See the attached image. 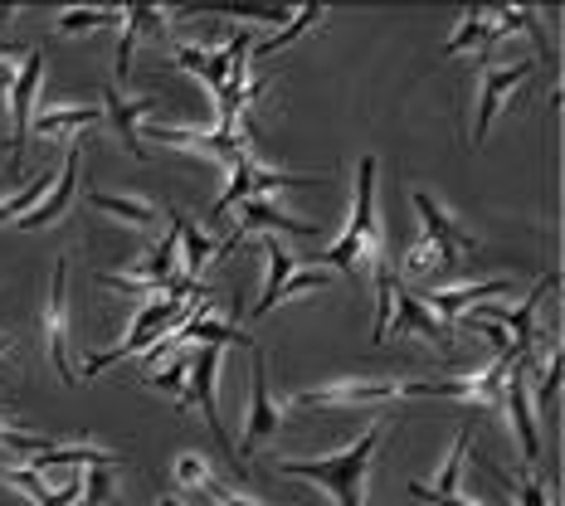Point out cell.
I'll use <instances>...</instances> for the list:
<instances>
[{
  "mask_svg": "<svg viewBox=\"0 0 565 506\" xmlns=\"http://www.w3.org/2000/svg\"><path fill=\"white\" fill-rule=\"evenodd\" d=\"M74 191H78V147L68 151V161H64V171L50 181V191H44V200L30 209L25 219H15L20 229H50L54 219H64L68 215V205H74Z\"/></svg>",
  "mask_w": 565,
  "mask_h": 506,
  "instance_id": "d6986e66",
  "label": "cell"
},
{
  "mask_svg": "<svg viewBox=\"0 0 565 506\" xmlns=\"http://www.w3.org/2000/svg\"><path fill=\"white\" fill-rule=\"evenodd\" d=\"M0 58H25V50L20 44H0Z\"/></svg>",
  "mask_w": 565,
  "mask_h": 506,
  "instance_id": "8d00e7d4",
  "label": "cell"
},
{
  "mask_svg": "<svg viewBox=\"0 0 565 506\" xmlns=\"http://www.w3.org/2000/svg\"><path fill=\"white\" fill-rule=\"evenodd\" d=\"M78 482H84V502L88 506H113L117 502V467L108 463V467H84L78 473Z\"/></svg>",
  "mask_w": 565,
  "mask_h": 506,
  "instance_id": "4dcf8cb0",
  "label": "cell"
},
{
  "mask_svg": "<svg viewBox=\"0 0 565 506\" xmlns=\"http://www.w3.org/2000/svg\"><path fill=\"white\" fill-rule=\"evenodd\" d=\"M40 84H44V44H34V50H25V58H20L15 78H10V122H15L10 147H15V166L30 147V117H34V103H40Z\"/></svg>",
  "mask_w": 565,
  "mask_h": 506,
  "instance_id": "5bb4252c",
  "label": "cell"
},
{
  "mask_svg": "<svg viewBox=\"0 0 565 506\" xmlns=\"http://www.w3.org/2000/svg\"><path fill=\"white\" fill-rule=\"evenodd\" d=\"M385 336H424V341H434L444 356H454V332L424 308L419 292H409L405 282H395V322L385 326Z\"/></svg>",
  "mask_w": 565,
  "mask_h": 506,
  "instance_id": "9a60e30c",
  "label": "cell"
},
{
  "mask_svg": "<svg viewBox=\"0 0 565 506\" xmlns=\"http://www.w3.org/2000/svg\"><path fill=\"white\" fill-rule=\"evenodd\" d=\"M220 346H200L191 351V370H185V409L200 405V419L210 423V433H215V443L234 457V439L225 433V423H220Z\"/></svg>",
  "mask_w": 565,
  "mask_h": 506,
  "instance_id": "8fae6325",
  "label": "cell"
},
{
  "mask_svg": "<svg viewBox=\"0 0 565 506\" xmlns=\"http://www.w3.org/2000/svg\"><path fill=\"white\" fill-rule=\"evenodd\" d=\"M10 78H15V68H6V64H0V88H10Z\"/></svg>",
  "mask_w": 565,
  "mask_h": 506,
  "instance_id": "74e56055",
  "label": "cell"
},
{
  "mask_svg": "<svg viewBox=\"0 0 565 506\" xmlns=\"http://www.w3.org/2000/svg\"><path fill=\"white\" fill-rule=\"evenodd\" d=\"M249 351H254V399H249L244 439H239V449H234L239 463H249V457L264 449V443H274L278 429H282V405L268 395V356H264V346H249Z\"/></svg>",
  "mask_w": 565,
  "mask_h": 506,
  "instance_id": "7c38bea8",
  "label": "cell"
},
{
  "mask_svg": "<svg viewBox=\"0 0 565 506\" xmlns=\"http://www.w3.org/2000/svg\"><path fill=\"white\" fill-rule=\"evenodd\" d=\"M381 439H385V419L375 415L356 443H347V449H337L327 457H278V473L317 482L337 506H366V482H371Z\"/></svg>",
  "mask_w": 565,
  "mask_h": 506,
  "instance_id": "6da1fadb",
  "label": "cell"
},
{
  "mask_svg": "<svg viewBox=\"0 0 565 506\" xmlns=\"http://www.w3.org/2000/svg\"><path fill=\"white\" fill-rule=\"evenodd\" d=\"M322 15H327V6H317V0H312V6H302V10H292L288 25H282L278 34H268V40H258L254 50H249V64H254V58H268L274 50H288V44H292V40H302V34H308Z\"/></svg>",
  "mask_w": 565,
  "mask_h": 506,
  "instance_id": "d4e9b609",
  "label": "cell"
},
{
  "mask_svg": "<svg viewBox=\"0 0 565 506\" xmlns=\"http://www.w3.org/2000/svg\"><path fill=\"white\" fill-rule=\"evenodd\" d=\"M0 147H6V141H0Z\"/></svg>",
  "mask_w": 565,
  "mask_h": 506,
  "instance_id": "ab89813d",
  "label": "cell"
},
{
  "mask_svg": "<svg viewBox=\"0 0 565 506\" xmlns=\"http://www.w3.org/2000/svg\"><path fill=\"white\" fill-rule=\"evenodd\" d=\"M0 482H10V487H20V492H25V497L34 502V506H44V502H50V482H44L40 473H30V467L25 463H20V467H6V473H0Z\"/></svg>",
  "mask_w": 565,
  "mask_h": 506,
  "instance_id": "d6a6232c",
  "label": "cell"
},
{
  "mask_svg": "<svg viewBox=\"0 0 565 506\" xmlns=\"http://www.w3.org/2000/svg\"><path fill=\"white\" fill-rule=\"evenodd\" d=\"M409 497L424 502V506H478V502H468V497H439V492H429L424 482H409Z\"/></svg>",
  "mask_w": 565,
  "mask_h": 506,
  "instance_id": "e575fe53",
  "label": "cell"
},
{
  "mask_svg": "<svg viewBox=\"0 0 565 506\" xmlns=\"http://www.w3.org/2000/svg\"><path fill=\"white\" fill-rule=\"evenodd\" d=\"M78 502H84V482H78V473H74L64 487L50 492V502H44V506H78Z\"/></svg>",
  "mask_w": 565,
  "mask_h": 506,
  "instance_id": "d590c367",
  "label": "cell"
},
{
  "mask_svg": "<svg viewBox=\"0 0 565 506\" xmlns=\"http://www.w3.org/2000/svg\"><path fill=\"white\" fill-rule=\"evenodd\" d=\"M103 108L98 103H68V108H34L30 117V137H68V132H84V127H98Z\"/></svg>",
  "mask_w": 565,
  "mask_h": 506,
  "instance_id": "44dd1931",
  "label": "cell"
},
{
  "mask_svg": "<svg viewBox=\"0 0 565 506\" xmlns=\"http://www.w3.org/2000/svg\"><path fill=\"white\" fill-rule=\"evenodd\" d=\"M191 316V298H181V292H167V298H151L147 308L137 312V322H132V332H127L122 346H113V351H98V356H88V366L78 380H93L98 370H108L117 366V360H137L147 346H157L167 332H175V326Z\"/></svg>",
  "mask_w": 565,
  "mask_h": 506,
  "instance_id": "277c9868",
  "label": "cell"
},
{
  "mask_svg": "<svg viewBox=\"0 0 565 506\" xmlns=\"http://www.w3.org/2000/svg\"><path fill=\"white\" fill-rule=\"evenodd\" d=\"M44 191H50V175H34V181H25L15 195L0 200V219H25L30 209L44 200Z\"/></svg>",
  "mask_w": 565,
  "mask_h": 506,
  "instance_id": "f1b7e54d",
  "label": "cell"
},
{
  "mask_svg": "<svg viewBox=\"0 0 565 506\" xmlns=\"http://www.w3.org/2000/svg\"><path fill=\"white\" fill-rule=\"evenodd\" d=\"M502 34H508V30H502V15H498V10H468V15L463 20H458V30H454V40L449 44H444V54H463V50H473V44H498L502 40Z\"/></svg>",
  "mask_w": 565,
  "mask_h": 506,
  "instance_id": "603a6c76",
  "label": "cell"
},
{
  "mask_svg": "<svg viewBox=\"0 0 565 506\" xmlns=\"http://www.w3.org/2000/svg\"><path fill=\"white\" fill-rule=\"evenodd\" d=\"M498 292H508V278H488V282H454V288H429L419 292V302L439 316L444 326L454 332L458 316H468V308H478V302L498 298Z\"/></svg>",
  "mask_w": 565,
  "mask_h": 506,
  "instance_id": "e0dca14e",
  "label": "cell"
},
{
  "mask_svg": "<svg viewBox=\"0 0 565 506\" xmlns=\"http://www.w3.org/2000/svg\"><path fill=\"white\" fill-rule=\"evenodd\" d=\"M167 20H171V10H161V6H122V40H117V88L127 84V74H132V50H137V40L141 34H161L167 30Z\"/></svg>",
  "mask_w": 565,
  "mask_h": 506,
  "instance_id": "ffe728a7",
  "label": "cell"
},
{
  "mask_svg": "<svg viewBox=\"0 0 565 506\" xmlns=\"http://www.w3.org/2000/svg\"><path fill=\"white\" fill-rule=\"evenodd\" d=\"M175 482H181V487H195V492H205L210 502H230V497H239V492H230L225 482H220L215 473H210V463L200 453H181L175 457Z\"/></svg>",
  "mask_w": 565,
  "mask_h": 506,
  "instance_id": "cb8c5ba5",
  "label": "cell"
},
{
  "mask_svg": "<svg viewBox=\"0 0 565 506\" xmlns=\"http://www.w3.org/2000/svg\"><path fill=\"white\" fill-rule=\"evenodd\" d=\"M317 229H322V225H317V219H292V215L278 205L274 195H254V200H244V219H239V225H234L230 239L215 249V258L234 254L244 239H254V234H302V239H308V234H312V239H317Z\"/></svg>",
  "mask_w": 565,
  "mask_h": 506,
  "instance_id": "4fadbf2b",
  "label": "cell"
},
{
  "mask_svg": "<svg viewBox=\"0 0 565 506\" xmlns=\"http://www.w3.org/2000/svg\"><path fill=\"white\" fill-rule=\"evenodd\" d=\"M215 263V244H210L205 229H191V219L181 215V278L200 282V273Z\"/></svg>",
  "mask_w": 565,
  "mask_h": 506,
  "instance_id": "4316f807",
  "label": "cell"
},
{
  "mask_svg": "<svg viewBox=\"0 0 565 506\" xmlns=\"http://www.w3.org/2000/svg\"><path fill=\"white\" fill-rule=\"evenodd\" d=\"M230 171V185H225V195L215 200V219H225L230 215V205L234 200H254V195H274V191H298V185H322L327 175H292V171H274V166H258L254 157H239Z\"/></svg>",
  "mask_w": 565,
  "mask_h": 506,
  "instance_id": "30bf717a",
  "label": "cell"
},
{
  "mask_svg": "<svg viewBox=\"0 0 565 506\" xmlns=\"http://www.w3.org/2000/svg\"><path fill=\"white\" fill-rule=\"evenodd\" d=\"M473 429H478V419L468 415V423L458 429L454 449H449V457H444V467H439V477H434L429 492H439V497H454V492L463 487V457H468V449H473Z\"/></svg>",
  "mask_w": 565,
  "mask_h": 506,
  "instance_id": "484cf974",
  "label": "cell"
},
{
  "mask_svg": "<svg viewBox=\"0 0 565 506\" xmlns=\"http://www.w3.org/2000/svg\"><path fill=\"white\" fill-rule=\"evenodd\" d=\"M88 205H93V209H103V215L127 219V225H137V229H147V234H157V225H161V209L151 205V200H141V195H108V191H88Z\"/></svg>",
  "mask_w": 565,
  "mask_h": 506,
  "instance_id": "7402d4cb",
  "label": "cell"
},
{
  "mask_svg": "<svg viewBox=\"0 0 565 506\" xmlns=\"http://www.w3.org/2000/svg\"><path fill=\"white\" fill-rule=\"evenodd\" d=\"M98 25H122V6L117 10H58V20H54V34H88V30H98Z\"/></svg>",
  "mask_w": 565,
  "mask_h": 506,
  "instance_id": "83f0119b",
  "label": "cell"
},
{
  "mask_svg": "<svg viewBox=\"0 0 565 506\" xmlns=\"http://www.w3.org/2000/svg\"><path fill=\"white\" fill-rule=\"evenodd\" d=\"M516 506H551V497H546V482H541L532 467H526L522 477H516Z\"/></svg>",
  "mask_w": 565,
  "mask_h": 506,
  "instance_id": "836d02e7",
  "label": "cell"
},
{
  "mask_svg": "<svg viewBox=\"0 0 565 506\" xmlns=\"http://www.w3.org/2000/svg\"><path fill=\"white\" fill-rule=\"evenodd\" d=\"M264 258H268V273H264V288H258V302L249 316H268L278 302H288L292 292H312V288H332V273L327 268H298V254H288V244L278 234L264 239Z\"/></svg>",
  "mask_w": 565,
  "mask_h": 506,
  "instance_id": "8992f818",
  "label": "cell"
},
{
  "mask_svg": "<svg viewBox=\"0 0 565 506\" xmlns=\"http://www.w3.org/2000/svg\"><path fill=\"white\" fill-rule=\"evenodd\" d=\"M40 336L50 346V360H54V375L64 390L78 385V370H74V356H68V254L54 258V278H50V298H44V312H40Z\"/></svg>",
  "mask_w": 565,
  "mask_h": 506,
  "instance_id": "52a82bcc",
  "label": "cell"
},
{
  "mask_svg": "<svg viewBox=\"0 0 565 506\" xmlns=\"http://www.w3.org/2000/svg\"><path fill=\"white\" fill-rule=\"evenodd\" d=\"M409 205H415L419 215V244L405 254V263H399V273L405 278H424V273H454L458 258L463 254H478V239L468 234L449 209L439 205L434 195L415 191L409 195Z\"/></svg>",
  "mask_w": 565,
  "mask_h": 506,
  "instance_id": "3957f363",
  "label": "cell"
},
{
  "mask_svg": "<svg viewBox=\"0 0 565 506\" xmlns=\"http://www.w3.org/2000/svg\"><path fill=\"white\" fill-rule=\"evenodd\" d=\"M157 506H185V502H181V497H161Z\"/></svg>",
  "mask_w": 565,
  "mask_h": 506,
  "instance_id": "f35d334b",
  "label": "cell"
},
{
  "mask_svg": "<svg viewBox=\"0 0 565 506\" xmlns=\"http://www.w3.org/2000/svg\"><path fill=\"white\" fill-rule=\"evenodd\" d=\"M185 370H191V351H175V356L167 360V370L161 375H151V390H167L175 395V409H185Z\"/></svg>",
  "mask_w": 565,
  "mask_h": 506,
  "instance_id": "f546056e",
  "label": "cell"
},
{
  "mask_svg": "<svg viewBox=\"0 0 565 506\" xmlns=\"http://www.w3.org/2000/svg\"><path fill=\"white\" fill-rule=\"evenodd\" d=\"M249 50H254V30H234L230 40L215 44V50L175 40L171 44V64L185 68V74H195L210 93H220L225 84H234V78H249Z\"/></svg>",
  "mask_w": 565,
  "mask_h": 506,
  "instance_id": "5b68a950",
  "label": "cell"
},
{
  "mask_svg": "<svg viewBox=\"0 0 565 506\" xmlns=\"http://www.w3.org/2000/svg\"><path fill=\"white\" fill-rule=\"evenodd\" d=\"M0 449L34 457V453H50V449H54V439H44V433H25V429H15V423L0 419Z\"/></svg>",
  "mask_w": 565,
  "mask_h": 506,
  "instance_id": "1f68e13d",
  "label": "cell"
},
{
  "mask_svg": "<svg viewBox=\"0 0 565 506\" xmlns=\"http://www.w3.org/2000/svg\"><path fill=\"white\" fill-rule=\"evenodd\" d=\"M532 78V58H516L508 68H482V93H478V122H473V147H482L492 132V117L502 112V103L512 98V88H522Z\"/></svg>",
  "mask_w": 565,
  "mask_h": 506,
  "instance_id": "2e32d148",
  "label": "cell"
},
{
  "mask_svg": "<svg viewBox=\"0 0 565 506\" xmlns=\"http://www.w3.org/2000/svg\"><path fill=\"white\" fill-rule=\"evenodd\" d=\"M532 366H536V351L522 360H512L508 380H502V409H508V423L516 433V449H522V463L536 473L541 463V433H536V415H532Z\"/></svg>",
  "mask_w": 565,
  "mask_h": 506,
  "instance_id": "9c48e42d",
  "label": "cell"
},
{
  "mask_svg": "<svg viewBox=\"0 0 565 506\" xmlns=\"http://www.w3.org/2000/svg\"><path fill=\"white\" fill-rule=\"evenodd\" d=\"M375 157H361L356 166V205H351V219L347 229H341V239L332 244L327 254H317V263L327 268V273H356V263L366 268H381L391 263L385 258V234H381V215H375Z\"/></svg>",
  "mask_w": 565,
  "mask_h": 506,
  "instance_id": "7a4b0ae2",
  "label": "cell"
},
{
  "mask_svg": "<svg viewBox=\"0 0 565 506\" xmlns=\"http://www.w3.org/2000/svg\"><path fill=\"white\" fill-rule=\"evenodd\" d=\"M157 112V98H122L117 88H103V117L117 127V141L132 151L137 161H147V147H141V117Z\"/></svg>",
  "mask_w": 565,
  "mask_h": 506,
  "instance_id": "ac0fdd59",
  "label": "cell"
},
{
  "mask_svg": "<svg viewBox=\"0 0 565 506\" xmlns=\"http://www.w3.org/2000/svg\"><path fill=\"white\" fill-rule=\"evenodd\" d=\"M405 399V380H332V385H312V390L292 395V409H375Z\"/></svg>",
  "mask_w": 565,
  "mask_h": 506,
  "instance_id": "ba28073f",
  "label": "cell"
}]
</instances>
